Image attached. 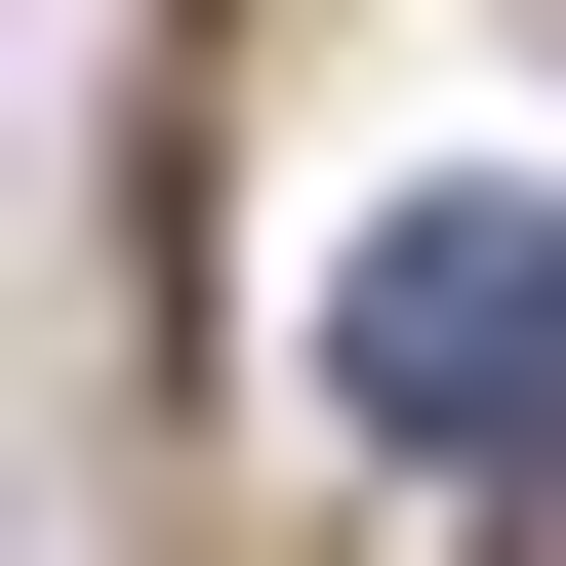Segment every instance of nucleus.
I'll use <instances>...</instances> for the list:
<instances>
[{
    "instance_id": "1",
    "label": "nucleus",
    "mask_w": 566,
    "mask_h": 566,
    "mask_svg": "<svg viewBox=\"0 0 566 566\" xmlns=\"http://www.w3.org/2000/svg\"><path fill=\"white\" fill-rule=\"evenodd\" d=\"M324 405L446 446V485H526V446H566V202H526V163L365 202V243H324Z\"/></svg>"
},
{
    "instance_id": "2",
    "label": "nucleus",
    "mask_w": 566,
    "mask_h": 566,
    "mask_svg": "<svg viewBox=\"0 0 566 566\" xmlns=\"http://www.w3.org/2000/svg\"><path fill=\"white\" fill-rule=\"evenodd\" d=\"M485 566H566V446H526V485H485Z\"/></svg>"
}]
</instances>
